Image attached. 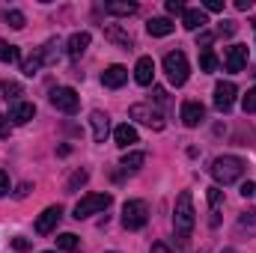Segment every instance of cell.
Here are the masks:
<instances>
[{
    "mask_svg": "<svg viewBox=\"0 0 256 253\" xmlns=\"http://www.w3.org/2000/svg\"><path fill=\"white\" fill-rule=\"evenodd\" d=\"M194 224H196L194 196L188 190H182V194L176 196V208H173V230H176V238H179V242H188V238H191Z\"/></svg>",
    "mask_w": 256,
    "mask_h": 253,
    "instance_id": "1",
    "label": "cell"
},
{
    "mask_svg": "<svg viewBox=\"0 0 256 253\" xmlns=\"http://www.w3.org/2000/svg\"><path fill=\"white\" fill-rule=\"evenodd\" d=\"M244 161L238 158V155H220V158H214V164H212V179L218 182V185H232V182H238L242 176H244Z\"/></svg>",
    "mask_w": 256,
    "mask_h": 253,
    "instance_id": "2",
    "label": "cell"
},
{
    "mask_svg": "<svg viewBox=\"0 0 256 253\" xmlns=\"http://www.w3.org/2000/svg\"><path fill=\"white\" fill-rule=\"evenodd\" d=\"M164 72H167V80H170L173 86H182V84L188 80V72H191L188 57H185L182 51H170V54L164 57Z\"/></svg>",
    "mask_w": 256,
    "mask_h": 253,
    "instance_id": "3",
    "label": "cell"
},
{
    "mask_svg": "<svg viewBox=\"0 0 256 253\" xmlns=\"http://www.w3.org/2000/svg\"><path fill=\"white\" fill-rule=\"evenodd\" d=\"M122 224L126 230H143L149 224V206L143 200H128L122 206Z\"/></svg>",
    "mask_w": 256,
    "mask_h": 253,
    "instance_id": "4",
    "label": "cell"
},
{
    "mask_svg": "<svg viewBox=\"0 0 256 253\" xmlns=\"http://www.w3.org/2000/svg\"><path fill=\"white\" fill-rule=\"evenodd\" d=\"M110 194H86L84 200H78V206H74V218L78 220H84V218H90V214H96V212H104L108 206H110Z\"/></svg>",
    "mask_w": 256,
    "mask_h": 253,
    "instance_id": "5",
    "label": "cell"
},
{
    "mask_svg": "<svg viewBox=\"0 0 256 253\" xmlns=\"http://www.w3.org/2000/svg\"><path fill=\"white\" fill-rule=\"evenodd\" d=\"M51 104L57 110H63V114H78L80 98H78V92L72 86H57V90H51Z\"/></svg>",
    "mask_w": 256,
    "mask_h": 253,
    "instance_id": "6",
    "label": "cell"
},
{
    "mask_svg": "<svg viewBox=\"0 0 256 253\" xmlns=\"http://www.w3.org/2000/svg\"><path fill=\"white\" fill-rule=\"evenodd\" d=\"M128 116L137 120V122H143V126H149L152 131H161V128H164V116H161L158 110H152L149 104H131Z\"/></svg>",
    "mask_w": 256,
    "mask_h": 253,
    "instance_id": "7",
    "label": "cell"
},
{
    "mask_svg": "<svg viewBox=\"0 0 256 253\" xmlns=\"http://www.w3.org/2000/svg\"><path fill=\"white\" fill-rule=\"evenodd\" d=\"M60 218H63V208H60V206H48V208L36 218V232H39V236L54 232V230H57V224H60Z\"/></svg>",
    "mask_w": 256,
    "mask_h": 253,
    "instance_id": "8",
    "label": "cell"
},
{
    "mask_svg": "<svg viewBox=\"0 0 256 253\" xmlns=\"http://www.w3.org/2000/svg\"><path fill=\"white\" fill-rule=\"evenodd\" d=\"M224 66L232 74L244 72V66H248V45H230L226 48V57H224Z\"/></svg>",
    "mask_w": 256,
    "mask_h": 253,
    "instance_id": "9",
    "label": "cell"
},
{
    "mask_svg": "<svg viewBox=\"0 0 256 253\" xmlns=\"http://www.w3.org/2000/svg\"><path fill=\"white\" fill-rule=\"evenodd\" d=\"M232 102H236V84H232V80H220V84L214 86V108H218L220 114H226V110L232 108Z\"/></svg>",
    "mask_w": 256,
    "mask_h": 253,
    "instance_id": "10",
    "label": "cell"
},
{
    "mask_svg": "<svg viewBox=\"0 0 256 253\" xmlns=\"http://www.w3.org/2000/svg\"><path fill=\"white\" fill-rule=\"evenodd\" d=\"M126 80H128V68L126 66H110V68L102 72V84H104L108 90H120Z\"/></svg>",
    "mask_w": 256,
    "mask_h": 253,
    "instance_id": "11",
    "label": "cell"
},
{
    "mask_svg": "<svg viewBox=\"0 0 256 253\" xmlns=\"http://www.w3.org/2000/svg\"><path fill=\"white\" fill-rule=\"evenodd\" d=\"M202 120H206V108L200 102H185L182 104V122L188 128H196Z\"/></svg>",
    "mask_w": 256,
    "mask_h": 253,
    "instance_id": "12",
    "label": "cell"
},
{
    "mask_svg": "<svg viewBox=\"0 0 256 253\" xmlns=\"http://www.w3.org/2000/svg\"><path fill=\"white\" fill-rule=\"evenodd\" d=\"M152 78H155V63H152V57H140L137 66H134V80H137L140 86H149Z\"/></svg>",
    "mask_w": 256,
    "mask_h": 253,
    "instance_id": "13",
    "label": "cell"
},
{
    "mask_svg": "<svg viewBox=\"0 0 256 253\" xmlns=\"http://www.w3.org/2000/svg\"><path fill=\"white\" fill-rule=\"evenodd\" d=\"M33 116H36V108H33L30 102H15L12 110H9V120H12L15 126H24V122H30Z\"/></svg>",
    "mask_w": 256,
    "mask_h": 253,
    "instance_id": "14",
    "label": "cell"
},
{
    "mask_svg": "<svg viewBox=\"0 0 256 253\" xmlns=\"http://www.w3.org/2000/svg\"><path fill=\"white\" fill-rule=\"evenodd\" d=\"M90 126H92V137H96V143H104V137H108V131H110L108 116H104L102 110H92V114H90Z\"/></svg>",
    "mask_w": 256,
    "mask_h": 253,
    "instance_id": "15",
    "label": "cell"
},
{
    "mask_svg": "<svg viewBox=\"0 0 256 253\" xmlns=\"http://www.w3.org/2000/svg\"><path fill=\"white\" fill-rule=\"evenodd\" d=\"M206 24H208V18H206L202 9H185L182 12V27L185 30H202Z\"/></svg>",
    "mask_w": 256,
    "mask_h": 253,
    "instance_id": "16",
    "label": "cell"
},
{
    "mask_svg": "<svg viewBox=\"0 0 256 253\" xmlns=\"http://www.w3.org/2000/svg\"><path fill=\"white\" fill-rule=\"evenodd\" d=\"M146 30H149V36H170L176 30V24L170 18H149L146 21Z\"/></svg>",
    "mask_w": 256,
    "mask_h": 253,
    "instance_id": "17",
    "label": "cell"
},
{
    "mask_svg": "<svg viewBox=\"0 0 256 253\" xmlns=\"http://www.w3.org/2000/svg\"><path fill=\"white\" fill-rule=\"evenodd\" d=\"M86 48H90V33H74V36L68 39V57H72V60H80Z\"/></svg>",
    "mask_w": 256,
    "mask_h": 253,
    "instance_id": "18",
    "label": "cell"
},
{
    "mask_svg": "<svg viewBox=\"0 0 256 253\" xmlns=\"http://www.w3.org/2000/svg\"><path fill=\"white\" fill-rule=\"evenodd\" d=\"M114 140H116V146L128 149L131 143H137V131L128 126V122H126V126H116V128H114Z\"/></svg>",
    "mask_w": 256,
    "mask_h": 253,
    "instance_id": "19",
    "label": "cell"
},
{
    "mask_svg": "<svg viewBox=\"0 0 256 253\" xmlns=\"http://www.w3.org/2000/svg\"><path fill=\"white\" fill-rule=\"evenodd\" d=\"M0 92H3L6 102H18V96H21L24 90H21L18 80H0Z\"/></svg>",
    "mask_w": 256,
    "mask_h": 253,
    "instance_id": "20",
    "label": "cell"
},
{
    "mask_svg": "<svg viewBox=\"0 0 256 253\" xmlns=\"http://www.w3.org/2000/svg\"><path fill=\"white\" fill-rule=\"evenodd\" d=\"M45 66V60H42V51H36L33 57H27L24 60V66H21V72L27 74V78H33V74H39V68Z\"/></svg>",
    "mask_w": 256,
    "mask_h": 253,
    "instance_id": "21",
    "label": "cell"
},
{
    "mask_svg": "<svg viewBox=\"0 0 256 253\" xmlns=\"http://www.w3.org/2000/svg\"><path fill=\"white\" fill-rule=\"evenodd\" d=\"M42 51V60L51 66V63H57V57H60V39H48V45L45 48H39Z\"/></svg>",
    "mask_w": 256,
    "mask_h": 253,
    "instance_id": "22",
    "label": "cell"
},
{
    "mask_svg": "<svg viewBox=\"0 0 256 253\" xmlns=\"http://www.w3.org/2000/svg\"><path fill=\"white\" fill-rule=\"evenodd\" d=\"M3 21L12 27V30H21L24 24H27V18H24V12H18V9H6L3 12Z\"/></svg>",
    "mask_w": 256,
    "mask_h": 253,
    "instance_id": "23",
    "label": "cell"
},
{
    "mask_svg": "<svg viewBox=\"0 0 256 253\" xmlns=\"http://www.w3.org/2000/svg\"><path fill=\"white\" fill-rule=\"evenodd\" d=\"M18 60H21V54H18V48L0 39V63H18Z\"/></svg>",
    "mask_w": 256,
    "mask_h": 253,
    "instance_id": "24",
    "label": "cell"
},
{
    "mask_svg": "<svg viewBox=\"0 0 256 253\" xmlns=\"http://www.w3.org/2000/svg\"><path fill=\"white\" fill-rule=\"evenodd\" d=\"M104 12H110V15H134L137 3H104Z\"/></svg>",
    "mask_w": 256,
    "mask_h": 253,
    "instance_id": "25",
    "label": "cell"
},
{
    "mask_svg": "<svg viewBox=\"0 0 256 253\" xmlns=\"http://www.w3.org/2000/svg\"><path fill=\"white\" fill-rule=\"evenodd\" d=\"M86 179H90V173H86V170H74V173L68 176V185H66V190H68V194H74L78 188H84V185H86Z\"/></svg>",
    "mask_w": 256,
    "mask_h": 253,
    "instance_id": "26",
    "label": "cell"
},
{
    "mask_svg": "<svg viewBox=\"0 0 256 253\" xmlns=\"http://www.w3.org/2000/svg\"><path fill=\"white\" fill-rule=\"evenodd\" d=\"M104 36H108L110 42H116V45H122L126 51L131 48V36H126V33L120 30V27H108V30H104Z\"/></svg>",
    "mask_w": 256,
    "mask_h": 253,
    "instance_id": "27",
    "label": "cell"
},
{
    "mask_svg": "<svg viewBox=\"0 0 256 253\" xmlns=\"http://www.w3.org/2000/svg\"><path fill=\"white\" fill-rule=\"evenodd\" d=\"M143 164H146V155L143 152H128L126 158H122V167L126 170H140Z\"/></svg>",
    "mask_w": 256,
    "mask_h": 253,
    "instance_id": "28",
    "label": "cell"
},
{
    "mask_svg": "<svg viewBox=\"0 0 256 253\" xmlns=\"http://www.w3.org/2000/svg\"><path fill=\"white\" fill-rule=\"evenodd\" d=\"M57 248H60V250H78V248H80V242H78V236L63 232V236H57Z\"/></svg>",
    "mask_w": 256,
    "mask_h": 253,
    "instance_id": "29",
    "label": "cell"
},
{
    "mask_svg": "<svg viewBox=\"0 0 256 253\" xmlns=\"http://www.w3.org/2000/svg\"><path fill=\"white\" fill-rule=\"evenodd\" d=\"M200 68H202V72H214V68H218L214 51H202V54H200Z\"/></svg>",
    "mask_w": 256,
    "mask_h": 253,
    "instance_id": "30",
    "label": "cell"
},
{
    "mask_svg": "<svg viewBox=\"0 0 256 253\" xmlns=\"http://www.w3.org/2000/svg\"><path fill=\"white\" fill-rule=\"evenodd\" d=\"M220 202H224V190L218 188V185H214V188H208V206H212V212H218V208H220Z\"/></svg>",
    "mask_w": 256,
    "mask_h": 253,
    "instance_id": "31",
    "label": "cell"
},
{
    "mask_svg": "<svg viewBox=\"0 0 256 253\" xmlns=\"http://www.w3.org/2000/svg\"><path fill=\"white\" fill-rule=\"evenodd\" d=\"M238 226H242V230H250V232H256V212H244V214L238 218Z\"/></svg>",
    "mask_w": 256,
    "mask_h": 253,
    "instance_id": "32",
    "label": "cell"
},
{
    "mask_svg": "<svg viewBox=\"0 0 256 253\" xmlns=\"http://www.w3.org/2000/svg\"><path fill=\"white\" fill-rule=\"evenodd\" d=\"M242 108H244V114H256V86L248 90V96L242 98Z\"/></svg>",
    "mask_w": 256,
    "mask_h": 253,
    "instance_id": "33",
    "label": "cell"
},
{
    "mask_svg": "<svg viewBox=\"0 0 256 253\" xmlns=\"http://www.w3.org/2000/svg\"><path fill=\"white\" fill-rule=\"evenodd\" d=\"M167 12L182 15V12H185V3H182V0H167Z\"/></svg>",
    "mask_w": 256,
    "mask_h": 253,
    "instance_id": "34",
    "label": "cell"
},
{
    "mask_svg": "<svg viewBox=\"0 0 256 253\" xmlns=\"http://www.w3.org/2000/svg\"><path fill=\"white\" fill-rule=\"evenodd\" d=\"M12 248L18 253H24V250H30V242H27L24 236H18V238H12Z\"/></svg>",
    "mask_w": 256,
    "mask_h": 253,
    "instance_id": "35",
    "label": "cell"
},
{
    "mask_svg": "<svg viewBox=\"0 0 256 253\" xmlns=\"http://www.w3.org/2000/svg\"><path fill=\"white\" fill-rule=\"evenodd\" d=\"M152 98H155L158 104H167V90H161V86H152Z\"/></svg>",
    "mask_w": 256,
    "mask_h": 253,
    "instance_id": "36",
    "label": "cell"
},
{
    "mask_svg": "<svg viewBox=\"0 0 256 253\" xmlns=\"http://www.w3.org/2000/svg\"><path fill=\"white\" fill-rule=\"evenodd\" d=\"M202 6H206L208 12H224V0H206Z\"/></svg>",
    "mask_w": 256,
    "mask_h": 253,
    "instance_id": "37",
    "label": "cell"
},
{
    "mask_svg": "<svg viewBox=\"0 0 256 253\" xmlns=\"http://www.w3.org/2000/svg\"><path fill=\"white\" fill-rule=\"evenodd\" d=\"M236 33V21H224L220 24V36H232Z\"/></svg>",
    "mask_w": 256,
    "mask_h": 253,
    "instance_id": "38",
    "label": "cell"
},
{
    "mask_svg": "<svg viewBox=\"0 0 256 253\" xmlns=\"http://www.w3.org/2000/svg\"><path fill=\"white\" fill-rule=\"evenodd\" d=\"M254 194H256V185H254V182H244V185H242V196H244V200H250Z\"/></svg>",
    "mask_w": 256,
    "mask_h": 253,
    "instance_id": "39",
    "label": "cell"
},
{
    "mask_svg": "<svg viewBox=\"0 0 256 253\" xmlns=\"http://www.w3.org/2000/svg\"><path fill=\"white\" fill-rule=\"evenodd\" d=\"M212 39H214L212 33H200V39H196V45H202V48L208 51V45H212Z\"/></svg>",
    "mask_w": 256,
    "mask_h": 253,
    "instance_id": "40",
    "label": "cell"
},
{
    "mask_svg": "<svg viewBox=\"0 0 256 253\" xmlns=\"http://www.w3.org/2000/svg\"><path fill=\"white\" fill-rule=\"evenodd\" d=\"M3 194H9V176L0 170V196H3Z\"/></svg>",
    "mask_w": 256,
    "mask_h": 253,
    "instance_id": "41",
    "label": "cell"
},
{
    "mask_svg": "<svg viewBox=\"0 0 256 253\" xmlns=\"http://www.w3.org/2000/svg\"><path fill=\"white\" fill-rule=\"evenodd\" d=\"M149 253H173V250H170V248H167L164 242H155V244H152V250H149Z\"/></svg>",
    "mask_w": 256,
    "mask_h": 253,
    "instance_id": "42",
    "label": "cell"
},
{
    "mask_svg": "<svg viewBox=\"0 0 256 253\" xmlns=\"http://www.w3.org/2000/svg\"><path fill=\"white\" fill-rule=\"evenodd\" d=\"M254 6V0H236V9H242V12H248Z\"/></svg>",
    "mask_w": 256,
    "mask_h": 253,
    "instance_id": "43",
    "label": "cell"
},
{
    "mask_svg": "<svg viewBox=\"0 0 256 253\" xmlns=\"http://www.w3.org/2000/svg\"><path fill=\"white\" fill-rule=\"evenodd\" d=\"M27 194H30V185H27V182H24V185H21V188L15 190V196H18V200H24V196H27Z\"/></svg>",
    "mask_w": 256,
    "mask_h": 253,
    "instance_id": "44",
    "label": "cell"
},
{
    "mask_svg": "<svg viewBox=\"0 0 256 253\" xmlns=\"http://www.w3.org/2000/svg\"><path fill=\"white\" fill-rule=\"evenodd\" d=\"M0 137H9V128H6V120L0 116Z\"/></svg>",
    "mask_w": 256,
    "mask_h": 253,
    "instance_id": "45",
    "label": "cell"
},
{
    "mask_svg": "<svg viewBox=\"0 0 256 253\" xmlns=\"http://www.w3.org/2000/svg\"><path fill=\"white\" fill-rule=\"evenodd\" d=\"M220 253H236V250H232V248H226V250H220Z\"/></svg>",
    "mask_w": 256,
    "mask_h": 253,
    "instance_id": "46",
    "label": "cell"
},
{
    "mask_svg": "<svg viewBox=\"0 0 256 253\" xmlns=\"http://www.w3.org/2000/svg\"><path fill=\"white\" fill-rule=\"evenodd\" d=\"M42 253H54V250H42Z\"/></svg>",
    "mask_w": 256,
    "mask_h": 253,
    "instance_id": "47",
    "label": "cell"
},
{
    "mask_svg": "<svg viewBox=\"0 0 256 253\" xmlns=\"http://www.w3.org/2000/svg\"><path fill=\"white\" fill-rule=\"evenodd\" d=\"M110 253H116V250H110Z\"/></svg>",
    "mask_w": 256,
    "mask_h": 253,
    "instance_id": "48",
    "label": "cell"
}]
</instances>
